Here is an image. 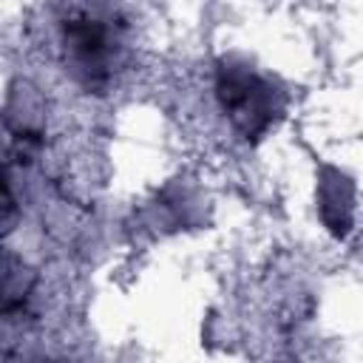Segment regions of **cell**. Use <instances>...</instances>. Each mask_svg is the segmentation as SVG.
<instances>
[{
    "label": "cell",
    "instance_id": "7a4b0ae2",
    "mask_svg": "<svg viewBox=\"0 0 363 363\" xmlns=\"http://www.w3.org/2000/svg\"><path fill=\"white\" fill-rule=\"evenodd\" d=\"M216 99L235 136L258 142L286 108V94L244 60L224 57L216 68Z\"/></svg>",
    "mask_w": 363,
    "mask_h": 363
},
{
    "label": "cell",
    "instance_id": "3957f363",
    "mask_svg": "<svg viewBox=\"0 0 363 363\" xmlns=\"http://www.w3.org/2000/svg\"><path fill=\"white\" fill-rule=\"evenodd\" d=\"M352 201H354L352 182L343 173L326 167L320 176V190H318V213L326 230L337 238H343L352 227Z\"/></svg>",
    "mask_w": 363,
    "mask_h": 363
},
{
    "label": "cell",
    "instance_id": "6da1fadb",
    "mask_svg": "<svg viewBox=\"0 0 363 363\" xmlns=\"http://www.w3.org/2000/svg\"><path fill=\"white\" fill-rule=\"evenodd\" d=\"M65 71L85 91H108L128 62V23L113 6L68 3L57 11Z\"/></svg>",
    "mask_w": 363,
    "mask_h": 363
},
{
    "label": "cell",
    "instance_id": "277c9868",
    "mask_svg": "<svg viewBox=\"0 0 363 363\" xmlns=\"http://www.w3.org/2000/svg\"><path fill=\"white\" fill-rule=\"evenodd\" d=\"M9 363H60V360H57V357H51V354H26V357L20 354L17 360H11V357H9Z\"/></svg>",
    "mask_w": 363,
    "mask_h": 363
}]
</instances>
